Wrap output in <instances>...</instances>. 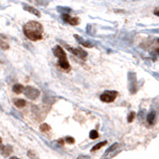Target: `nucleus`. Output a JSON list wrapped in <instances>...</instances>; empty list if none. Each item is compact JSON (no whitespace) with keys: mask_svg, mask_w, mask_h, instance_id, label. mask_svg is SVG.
<instances>
[{"mask_svg":"<svg viewBox=\"0 0 159 159\" xmlns=\"http://www.w3.org/2000/svg\"><path fill=\"white\" fill-rule=\"evenodd\" d=\"M10 159H17V157H11Z\"/></svg>","mask_w":159,"mask_h":159,"instance_id":"obj_22","label":"nucleus"},{"mask_svg":"<svg viewBox=\"0 0 159 159\" xmlns=\"http://www.w3.org/2000/svg\"><path fill=\"white\" fill-rule=\"evenodd\" d=\"M157 53H158V55H159V48L157 49Z\"/></svg>","mask_w":159,"mask_h":159,"instance_id":"obj_23","label":"nucleus"},{"mask_svg":"<svg viewBox=\"0 0 159 159\" xmlns=\"http://www.w3.org/2000/svg\"><path fill=\"white\" fill-rule=\"evenodd\" d=\"M74 37H75V39L77 40V42L78 43H80L81 45H83V46H85V47H93V44L92 43H90V42H88V41H86V40H84V39H82V38H80L78 35H74Z\"/></svg>","mask_w":159,"mask_h":159,"instance_id":"obj_9","label":"nucleus"},{"mask_svg":"<svg viewBox=\"0 0 159 159\" xmlns=\"http://www.w3.org/2000/svg\"><path fill=\"white\" fill-rule=\"evenodd\" d=\"M23 8H24L25 11H28V12L32 13V14H34V15H35V16H37V17H40V12H39L38 10L36 9V8L32 7V6L27 5V4H24Z\"/></svg>","mask_w":159,"mask_h":159,"instance_id":"obj_8","label":"nucleus"},{"mask_svg":"<svg viewBox=\"0 0 159 159\" xmlns=\"http://www.w3.org/2000/svg\"><path fill=\"white\" fill-rule=\"evenodd\" d=\"M67 49H68L70 52H72L74 55H76L79 58H81V59H85V58L87 57V52L84 51V50H82L81 48H71V47L67 46Z\"/></svg>","mask_w":159,"mask_h":159,"instance_id":"obj_6","label":"nucleus"},{"mask_svg":"<svg viewBox=\"0 0 159 159\" xmlns=\"http://www.w3.org/2000/svg\"><path fill=\"white\" fill-rule=\"evenodd\" d=\"M23 33L31 41L41 40L43 33V26L37 21H28L23 26Z\"/></svg>","mask_w":159,"mask_h":159,"instance_id":"obj_1","label":"nucleus"},{"mask_svg":"<svg viewBox=\"0 0 159 159\" xmlns=\"http://www.w3.org/2000/svg\"><path fill=\"white\" fill-rule=\"evenodd\" d=\"M17 159H20V158H18V157H17Z\"/></svg>","mask_w":159,"mask_h":159,"instance_id":"obj_24","label":"nucleus"},{"mask_svg":"<svg viewBox=\"0 0 159 159\" xmlns=\"http://www.w3.org/2000/svg\"><path fill=\"white\" fill-rule=\"evenodd\" d=\"M117 95H118L117 91H105L100 95V100L106 103H110L116 99Z\"/></svg>","mask_w":159,"mask_h":159,"instance_id":"obj_3","label":"nucleus"},{"mask_svg":"<svg viewBox=\"0 0 159 159\" xmlns=\"http://www.w3.org/2000/svg\"><path fill=\"white\" fill-rule=\"evenodd\" d=\"M65 141H66L67 143H69V144H73L74 142H75V140H74V138H72V137H66L65 138Z\"/></svg>","mask_w":159,"mask_h":159,"instance_id":"obj_17","label":"nucleus"},{"mask_svg":"<svg viewBox=\"0 0 159 159\" xmlns=\"http://www.w3.org/2000/svg\"><path fill=\"white\" fill-rule=\"evenodd\" d=\"M57 142H58V143H60V144H61V145L64 144V140H63V139H59V140H57Z\"/></svg>","mask_w":159,"mask_h":159,"instance_id":"obj_20","label":"nucleus"},{"mask_svg":"<svg viewBox=\"0 0 159 159\" xmlns=\"http://www.w3.org/2000/svg\"><path fill=\"white\" fill-rule=\"evenodd\" d=\"M154 14H155L156 16H159V9H156L155 11H154Z\"/></svg>","mask_w":159,"mask_h":159,"instance_id":"obj_21","label":"nucleus"},{"mask_svg":"<svg viewBox=\"0 0 159 159\" xmlns=\"http://www.w3.org/2000/svg\"><path fill=\"white\" fill-rule=\"evenodd\" d=\"M155 116H156V114H155V112H154V111H151V112L148 114L147 122H148L149 125H152V124L155 122Z\"/></svg>","mask_w":159,"mask_h":159,"instance_id":"obj_11","label":"nucleus"},{"mask_svg":"<svg viewBox=\"0 0 159 159\" xmlns=\"http://www.w3.org/2000/svg\"><path fill=\"white\" fill-rule=\"evenodd\" d=\"M24 94L27 98L31 100H35L39 97L40 95V91L38 89H36L35 87L32 86H26L24 88Z\"/></svg>","mask_w":159,"mask_h":159,"instance_id":"obj_2","label":"nucleus"},{"mask_svg":"<svg viewBox=\"0 0 159 159\" xmlns=\"http://www.w3.org/2000/svg\"><path fill=\"white\" fill-rule=\"evenodd\" d=\"M13 152V147L11 145H4L2 144V138L0 137V153L4 156V157H7L9 156Z\"/></svg>","mask_w":159,"mask_h":159,"instance_id":"obj_4","label":"nucleus"},{"mask_svg":"<svg viewBox=\"0 0 159 159\" xmlns=\"http://www.w3.org/2000/svg\"><path fill=\"white\" fill-rule=\"evenodd\" d=\"M107 144V142L106 141H103V142H100V143H98V144H96L95 146H93L92 147V149H91V152H94V151H96V150L98 149H100L101 147H103L104 145H106Z\"/></svg>","mask_w":159,"mask_h":159,"instance_id":"obj_14","label":"nucleus"},{"mask_svg":"<svg viewBox=\"0 0 159 159\" xmlns=\"http://www.w3.org/2000/svg\"><path fill=\"white\" fill-rule=\"evenodd\" d=\"M24 88L25 87L23 86L22 84L17 83V84H15V85H13L12 90H13V92L16 93V94H20V93H22L23 91H24Z\"/></svg>","mask_w":159,"mask_h":159,"instance_id":"obj_10","label":"nucleus"},{"mask_svg":"<svg viewBox=\"0 0 159 159\" xmlns=\"http://www.w3.org/2000/svg\"><path fill=\"white\" fill-rule=\"evenodd\" d=\"M14 105L18 108H23L26 106V101L24 99H15L14 100Z\"/></svg>","mask_w":159,"mask_h":159,"instance_id":"obj_12","label":"nucleus"},{"mask_svg":"<svg viewBox=\"0 0 159 159\" xmlns=\"http://www.w3.org/2000/svg\"><path fill=\"white\" fill-rule=\"evenodd\" d=\"M40 130L42 132H44V133H47V132H49L50 130H51V127H50V125H48L47 123H43L40 125Z\"/></svg>","mask_w":159,"mask_h":159,"instance_id":"obj_13","label":"nucleus"},{"mask_svg":"<svg viewBox=\"0 0 159 159\" xmlns=\"http://www.w3.org/2000/svg\"><path fill=\"white\" fill-rule=\"evenodd\" d=\"M0 49H2V50L9 49V45H8V43H6L5 41L1 40V39H0Z\"/></svg>","mask_w":159,"mask_h":159,"instance_id":"obj_15","label":"nucleus"},{"mask_svg":"<svg viewBox=\"0 0 159 159\" xmlns=\"http://www.w3.org/2000/svg\"><path fill=\"white\" fill-rule=\"evenodd\" d=\"M89 136H90L91 139H96V138L99 137V135H98V132L96 131V130H91Z\"/></svg>","mask_w":159,"mask_h":159,"instance_id":"obj_16","label":"nucleus"},{"mask_svg":"<svg viewBox=\"0 0 159 159\" xmlns=\"http://www.w3.org/2000/svg\"><path fill=\"white\" fill-rule=\"evenodd\" d=\"M53 53H54V55H55L56 57L58 58V60H63V59H66V58H67L65 51L62 49L61 46H59V45H57V46L54 47V48H53Z\"/></svg>","mask_w":159,"mask_h":159,"instance_id":"obj_5","label":"nucleus"},{"mask_svg":"<svg viewBox=\"0 0 159 159\" xmlns=\"http://www.w3.org/2000/svg\"><path fill=\"white\" fill-rule=\"evenodd\" d=\"M62 19L65 21L66 23H68V24L70 25H77L78 23H79V19L77 18V17H71L69 14H67V13H63L62 14Z\"/></svg>","mask_w":159,"mask_h":159,"instance_id":"obj_7","label":"nucleus"},{"mask_svg":"<svg viewBox=\"0 0 159 159\" xmlns=\"http://www.w3.org/2000/svg\"><path fill=\"white\" fill-rule=\"evenodd\" d=\"M27 155H28V157L31 158V159H38V158H37V156L35 155V154H34L33 151H29Z\"/></svg>","mask_w":159,"mask_h":159,"instance_id":"obj_19","label":"nucleus"},{"mask_svg":"<svg viewBox=\"0 0 159 159\" xmlns=\"http://www.w3.org/2000/svg\"><path fill=\"white\" fill-rule=\"evenodd\" d=\"M134 117H135V112L130 113V114L128 115V122H132L133 119H134Z\"/></svg>","mask_w":159,"mask_h":159,"instance_id":"obj_18","label":"nucleus"}]
</instances>
